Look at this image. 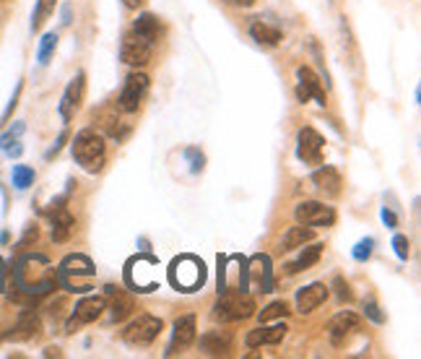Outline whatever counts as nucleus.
I'll use <instances>...</instances> for the list:
<instances>
[{
  "mask_svg": "<svg viewBox=\"0 0 421 359\" xmlns=\"http://www.w3.org/2000/svg\"><path fill=\"white\" fill-rule=\"evenodd\" d=\"M55 3L58 0H37V8H34V16H31V29L40 31L45 26V21L55 13Z\"/></svg>",
  "mask_w": 421,
  "mask_h": 359,
  "instance_id": "28",
  "label": "nucleus"
},
{
  "mask_svg": "<svg viewBox=\"0 0 421 359\" xmlns=\"http://www.w3.org/2000/svg\"><path fill=\"white\" fill-rule=\"evenodd\" d=\"M133 31H136L138 37H143V40H148L154 45L159 37V19L154 13H141L136 19V24H133Z\"/></svg>",
  "mask_w": 421,
  "mask_h": 359,
  "instance_id": "26",
  "label": "nucleus"
},
{
  "mask_svg": "<svg viewBox=\"0 0 421 359\" xmlns=\"http://www.w3.org/2000/svg\"><path fill=\"white\" fill-rule=\"evenodd\" d=\"M224 3H229V6H237V8H250L255 0H224Z\"/></svg>",
  "mask_w": 421,
  "mask_h": 359,
  "instance_id": "40",
  "label": "nucleus"
},
{
  "mask_svg": "<svg viewBox=\"0 0 421 359\" xmlns=\"http://www.w3.org/2000/svg\"><path fill=\"white\" fill-rule=\"evenodd\" d=\"M81 99H84V73H79L76 79L70 81L65 94H63V102H60V115H63L65 122L76 115V110L81 107Z\"/></svg>",
  "mask_w": 421,
  "mask_h": 359,
  "instance_id": "20",
  "label": "nucleus"
},
{
  "mask_svg": "<svg viewBox=\"0 0 421 359\" xmlns=\"http://www.w3.org/2000/svg\"><path fill=\"white\" fill-rule=\"evenodd\" d=\"M372 248H374V239L372 237L362 239V242H359V245L354 248V258L359 260V263H364V260L372 255Z\"/></svg>",
  "mask_w": 421,
  "mask_h": 359,
  "instance_id": "33",
  "label": "nucleus"
},
{
  "mask_svg": "<svg viewBox=\"0 0 421 359\" xmlns=\"http://www.w3.org/2000/svg\"><path fill=\"white\" fill-rule=\"evenodd\" d=\"M247 281H255L257 292H273L271 258L268 255H255V258L247 260Z\"/></svg>",
  "mask_w": 421,
  "mask_h": 359,
  "instance_id": "17",
  "label": "nucleus"
},
{
  "mask_svg": "<svg viewBox=\"0 0 421 359\" xmlns=\"http://www.w3.org/2000/svg\"><path fill=\"white\" fill-rule=\"evenodd\" d=\"M198 339L196 330V315H185L175 323V333H172V344H169L167 354H180V351L190 349Z\"/></svg>",
  "mask_w": 421,
  "mask_h": 359,
  "instance_id": "14",
  "label": "nucleus"
},
{
  "mask_svg": "<svg viewBox=\"0 0 421 359\" xmlns=\"http://www.w3.org/2000/svg\"><path fill=\"white\" fill-rule=\"evenodd\" d=\"M200 351L208 357H226L232 351V333L229 330H208L200 336Z\"/></svg>",
  "mask_w": 421,
  "mask_h": 359,
  "instance_id": "19",
  "label": "nucleus"
},
{
  "mask_svg": "<svg viewBox=\"0 0 421 359\" xmlns=\"http://www.w3.org/2000/svg\"><path fill=\"white\" fill-rule=\"evenodd\" d=\"M169 279H172V284H175L177 289L196 292L198 287L206 284V266H203V260L193 258V255H182V258H177L172 263Z\"/></svg>",
  "mask_w": 421,
  "mask_h": 359,
  "instance_id": "5",
  "label": "nucleus"
},
{
  "mask_svg": "<svg viewBox=\"0 0 421 359\" xmlns=\"http://www.w3.org/2000/svg\"><path fill=\"white\" fill-rule=\"evenodd\" d=\"M91 276H94V263H91L86 255H68V258L60 263L58 281L68 292L86 294V292L91 289V284H88Z\"/></svg>",
  "mask_w": 421,
  "mask_h": 359,
  "instance_id": "3",
  "label": "nucleus"
},
{
  "mask_svg": "<svg viewBox=\"0 0 421 359\" xmlns=\"http://www.w3.org/2000/svg\"><path fill=\"white\" fill-rule=\"evenodd\" d=\"M356 330H359V315L351 310H343L328 323V339L333 346H346Z\"/></svg>",
  "mask_w": 421,
  "mask_h": 359,
  "instance_id": "11",
  "label": "nucleus"
},
{
  "mask_svg": "<svg viewBox=\"0 0 421 359\" xmlns=\"http://www.w3.org/2000/svg\"><path fill=\"white\" fill-rule=\"evenodd\" d=\"M16 284L24 294H31V297H42L47 294L52 287H55V273L49 269V260L45 255H24V258L16 263Z\"/></svg>",
  "mask_w": 421,
  "mask_h": 359,
  "instance_id": "1",
  "label": "nucleus"
},
{
  "mask_svg": "<svg viewBox=\"0 0 421 359\" xmlns=\"http://www.w3.org/2000/svg\"><path fill=\"white\" fill-rule=\"evenodd\" d=\"M392 248H395V253H398V258L401 260H408V253H411V245H408V237H403V234H395V239H392Z\"/></svg>",
  "mask_w": 421,
  "mask_h": 359,
  "instance_id": "34",
  "label": "nucleus"
},
{
  "mask_svg": "<svg viewBox=\"0 0 421 359\" xmlns=\"http://www.w3.org/2000/svg\"><path fill=\"white\" fill-rule=\"evenodd\" d=\"M328 294H331L328 287L320 284V281H315V284H310V287H304V289L296 292V310H299L302 315H307V312H312V310L320 308L325 299H328Z\"/></svg>",
  "mask_w": 421,
  "mask_h": 359,
  "instance_id": "18",
  "label": "nucleus"
},
{
  "mask_svg": "<svg viewBox=\"0 0 421 359\" xmlns=\"http://www.w3.org/2000/svg\"><path fill=\"white\" fill-rule=\"evenodd\" d=\"M49 224H52V239H55V242H65V239L73 234L76 219H73V216H70V211L63 206V200H55V203H52V211H49Z\"/></svg>",
  "mask_w": 421,
  "mask_h": 359,
  "instance_id": "16",
  "label": "nucleus"
},
{
  "mask_svg": "<svg viewBox=\"0 0 421 359\" xmlns=\"http://www.w3.org/2000/svg\"><path fill=\"white\" fill-rule=\"evenodd\" d=\"M312 182L317 185L320 193H325L328 198H335L338 193H341V175L335 167H320V170L312 172Z\"/></svg>",
  "mask_w": 421,
  "mask_h": 359,
  "instance_id": "21",
  "label": "nucleus"
},
{
  "mask_svg": "<svg viewBox=\"0 0 421 359\" xmlns=\"http://www.w3.org/2000/svg\"><path fill=\"white\" fill-rule=\"evenodd\" d=\"M250 34H253V40L257 45H265V47H276L278 42L284 40V34L271 26V24H265V21H255L253 26H250Z\"/></svg>",
  "mask_w": 421,
  "mask_h": 359,
  "instance_id": "24",
  "label": "nucleus"
},
{
  "mask_svg": "<svg viewBox=\"0 0 421 359\" xmlns=\"http://www.w3.org/2000/svg\"><path fill=\"white\" fill-rule=\"evenodd\" d=\"M73 159L79 161L86 172H99L107 159V143L102 138V133L94 128L81 130L73 141Z\"/></svg>",
  "mask_w": 421,
  "mask_h": 359,
  "instance_id": "2",
  "label": "nucleus"
},
{
  "mask_svg": "<svg viewBox=\"0 0 421 359\" xmlns=\"http://www.w3.org/2000/svg\"><path fill=\"white\" fill-rule=\"evenodd\" d=\"M45 357H60V349H47L45 351Z\"/></svg>",
  "mask_w": 421,
  "mask_h": 359,
  "instance_id": "42",
  "label": "nucleus"
},
{
  "mask_svg": "<svg viewBox=\"0 0 421 359\" xmlns=\"http://www.w3.org/2000/svg\"><path fill=\"white\" fill-rule=\"evenodd\" d=\"M148 76L146 73H130L125 79V86H122V91H120V99H118V107L122 112H136L138 107H141V102H143V97H146L148 91Z\"/></svg>",
  "mask_w": 421,
  "mask_h": 359,
  "instance_id": "8",
  "label": "nucleus"
},
{
  "mask_svg": "<svg viewBox=\"0 0 421 359\" xmlns=\"http://www.w3.org/2000/svg\"><path fill=\"white\" fill-rule=\"evenodd\" d=\"M307 242H312V230L299 224V227H292V230L286 232L281 248H284V250H296V248H302V245H307Z\"/></svg>",
  "mask_w": 421,
  "mask_h": 359,
  "instance_id": "27",
  "label": "nucleus"
},
{
  "mask_svg": "<svg viewBox=\"0 0 421 359\" xmlns=\"http://www.w3.org/2000/svg\"><path fill=\"white\" fill-rule=\"evenodd\" d=\"M286 326L284 323H276V326H268V323H260V328L250 330L245 336V344L250 349H257V346H276L281 344L286 336Z\"/></svg>",
  "mask_w": 421,
  "mask_h": 359,
  "instance_id": "15",
  "label": "nucleus"
},
{
  "mask_svg": "<svg viewBox=\"0 0 421 359\" xmlns=\"http://www.w3.org/2000/svg\"><path fill=\"white\" fill-rule=\"evenodd\" d=\"M10 180H13V185L19 190H26L31 182H34V170L26 167V164H19V167H13V172H10Z\"/></svg>",
  "mask_w": 421,
  "mask_h": 359,
  "instance_id": "31",
  "label": "nucleus"
},
{
  "mask_svg": "<svg viewBox=\"0 0 421 359\" xmlns=\"http://www.w3.org/2000/svg\"><path fill=\"white\" fill-rule=\"evenodd\" d=\"M255 315V299L239 289L224 292V297L214 305V318L219 323H235Z\"/></svg>",
  "mask_w": 421,
  "mask_h": 359,
  "instance_id": "4",
  "label": "nucleus"
},
{
  "mask_svg": "<svg viewBox=\"0 0 421 359\" xmlns=\"http://www.w3.org/2000/svg\"><path fill=\"white\" fill-rule=\"evenodd\" d=\"M58 47V34H45L40 42V52H37V60H40V65H47L49 58H52V52Z\"/></svg>",
  "mask_w": 421,
  "mask_h": 359,
  "instance_id": "32",
  "label": "nucleus"
},
{
  "mask_svg": "<svg viewBox=\"0 0 421 359\" xmlns=\"http://www.w3.org/2000/svg\"><path fill=\"white\" fill-rule=\"evenodd\" d=\"M286 315H289V305H286L284 299H278V302H271L268 308L257 312L260 323H273V320H284Z\"/></svg>",
  "mask_w": 421,
  "mask_h": 359,
  "instance_id": "30",
  "label": "nucleus"
},
{
  "mask_svg": "<svg viewBox=\"0 0 421 359\" xmlns=\"http://www.w3.org/2000/svg\"><path fill=\"white\" fill-rule=\"evenodd\" d=\"M382 221H385L390 230H395V227H398V219H395V214H392L390 209H382Z\"/></svg>",
  "mask_w": 421,
  "mask_h": 359,
  "instance_id": "38",
  "label": "nucleus"
},
{
  "mask_svg": "<svg viewBox=\"0 0 421 359\" xmlns=\"http://www.w3.org/2000/svg\"><path fill=\"white\" fill-rule=\"evenodd\" d=\"M296 79H299V83H296V99L299 102L317 99V104H325V89L323 83H320V79L315 76L312 68L302 65V68L296 70Z\"/></svg>",
  "mask_w": 421,
  "mask_h": 359,
  "instance_id": "13",
  "label": "nucleus"
},
{
  "mask_svg": "<svg viewBox=\"0 0 421 359\" xmlns=\"http://www.w3.org/2000/svg\"><path fill=\"white\" fill-rule=\"evenodd\" d=\"M122 3H125L127 8H141L143 6V0H122Z\"/></svg>",
  "mask_w": 421,
  "mask_h": 359,
  "instance_id": "41",
  "label": "nucleus"
},
{
  "mask_svg": "<svg viewBox=\"0 0 421 359\" xmlns=\"http://www.w3.org/2000/svg\"><path fill=\"white\" fill-rule=\"evenodd\" d=\"M302 248H304V245H302ZM320 253H323V245H320V242H312V245H307V248L299 253V258L292 260V263L286 266V273H289V276H294V273H299V271L312 269L315 263L320 260Z\"/></svg>",
  "mask_w": 421,
  "mask_h": 359,
  "instance_id": "23",
  "label": "nucleus"
},
{
  "mask_svg": "<svg viewBox=\"0 0 421 359\" xmlns=\"http://www.w3.org/2000/svg\"><path fill=\"white\" fill-rule=\"evenodd\" d=\"M65 138H68V133H65V130H63V133H60V138H58V143H55V146H52V149L47 151V159H52V157H55V154H58V151H60V146H63V143H65Z\"/></svg>",
  "mask_w": 421,
  "mask_h": 359,
  "instance_id": "39",
  "label": "nucleus"
},
{
  "mask_svg": "<svg viewBox=\"0 0 421 359\" xmlns=\"http://www.w3.org/2000/svg\"><path fill=\"white\" fill-rule=\"evenodd\" d=\"M294 219L302 227H331L335 221V211L317 200H304L294 209Z\"/></svg>",
  "mask_w": 421,
  "mask_h": 359,
  "instance_id": "7",
  "label": "nucleus"
},
{
  "mask_svg": "<svg viewBox=\"0 0 421 359\" xmlns=\"http://www.w3.org/2000/svg\"><path fill=\"white\" fill-rule=\"evenodd\" d=\"M24 133V122H19L16 128H10L3 138H0V149L6 151L8 157H19L21 154V146H19V136Z\"/></svg>",
  "mask_w": 421,
  "mask_h": 359,
  "instance_id": "29",
  "label": "nucleus"
},
{
  "mask_svg": "<svg viewBox=\"0 0 421 359\" xmlns=\"http://www.w3.org/2000/svg\"><path fill=\"white\" fill-rule=\"evenodd\" d=\"M325 138L315 128H302L296 136V157L304 164H320L323 161Z\"/></svg>",
  "mask_w": 421,
  "mask_h": 359,
  "instance_id": "9",
  "label": "nucleus"
},
{
  "mask_svg": "<svg viewBox=\"0 0 421 359\" xmlns=\"http://www.w3.org/2000/svg\"><path fill=\"white\" fill-rule=\"evenodd\" d=\"M40 330H42L40 318H37L34 312H26V315H21L19 323L10 328V333H6V339H10V341H29V339H34Z\"/></svg>",
  "mask_w": 421,
  "mask_h": 359,
  "instance_id": "22",
  "label": "nucleus"
},
{
  "mask_svg": "<svg viewBox=\"0 0 421 359\" xmlns=\"http://www.w3.org/2000/svg\"><path fill=\"white\" fill-rule=\"evenodd\" d=\"M187 157L193 159V172H200V170H203V154H198L196 149H187Z\"/></svg>",
  "mask_w": 421,
  "mask_h": 359,
  "instance_id": "37",
  "label": "nucleus"
},
{
  "mask_svg": "<svg viewBox=\"0 0 421 359\" xmlns=\"http://www.w3.org/2000/svg\"><path fill=\"white\" fill-rule=\"evenodd\" d=\"M107 310V299L102 297V294H91V297H84L76 305V310H73V318H70L68 323V330L65 333H73V328L76 326H86V323H94V320L102 315Z\"/></svg>",
  "mask_w": 421,
  "mask_h": 359,
  "instance_id": "12",
  "label": "nucleus"
},
{
  "mask_svg": "<svg viewBox=\"0 0 421 359\" xmlns=\"http://www.w3.org/2000/svg\"><path fill=\"white\" fill-rule=\"evenodd\" d=\"M364 310H367V315H370L374 323H385V315L380 312V308H377V302H374V299H370V302L364 305Z\"/></svg>",
  "mask_w": 421,
  "mask_h": 359,
  "instance_id": "36",
  "label": "nucleus"
},
{
  "mask_svg": "<svg viewBox=\"0 0 421 359\" xmlns=\"http://www.w3.org/2000/svg\"><path fill=\"white\" fill-rule=\"evenodd\" d=\"M159 333H161V318H157V315H138V320H133L122 330V339L130 346H148V344L157 341Z\"/></svg>",
  "mask_w": 421,
  "mask_h": 359,
  "instance_id": "6",
  "label": "nucleus"
},
{
  "mask_svg": "<svg viewBox=\"0 0 421 359\" xmlns=\"http://www.w3.org/2000/svg\"><path fill=\"white\" fill-rule=\"evenodd\" d=\"M333 287H335V294H338V299H346V302H351V289H349V284L341 279V276H335V281H333Z\"/></svg>",
  "mask_w": 421,
  "mask_h": 359,
  "instance_id": "35",
  "label": "nucleus"
},
{
  "mask_svg": "<svg viewBox=\"0 0 421 359\" xmlns=\"http://www.w3.org/2000/svg\"><path fill=\"white\" fill-rule=\"evenodd\" d=\"M109 294H115V299H112V320L115 323H120V320H125L133 310H136V302H133V297L130 294H125V292H118L115 287H107Z\"/></svg>",
  "mask_w": 421,
  "mask_h": 359,
  "instance_id": "25",
  "label": "nucleus"
},
{
  "mask_svg": "<svg viewBox=\"0 0 421 359\" xmlns=\"http://www.w3.org/2000/svg\"><path fill=\"white\" fill-rule=\"evenodd\" d=\"M151 50H154L151 42L143 40V37H138L136 31H130V34H125V40H122L120 58H122V63H127V65L141 68V65H146L148 60H151Z\"/></svg>",
  "mask_w": 421,
  "mask_h": 359,
  "instance_id": "10",
  "label": "nucleus"
}]
</instances>
